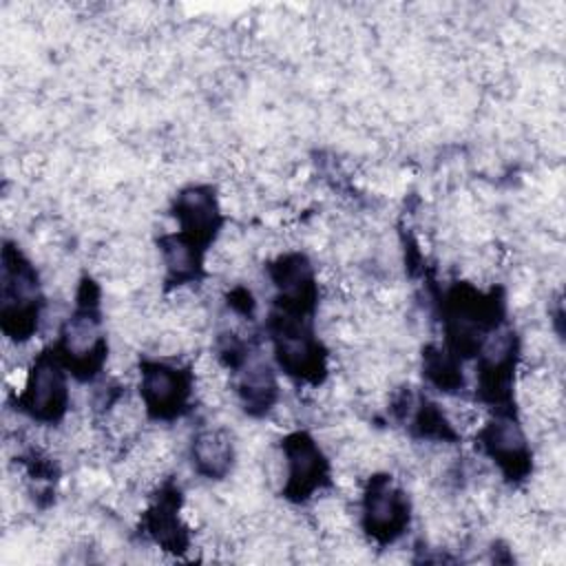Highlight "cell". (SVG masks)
Here are the masks:
<instances>
[{
	"label": "cell",
	"instance_id": "2",
	"mask_svg": "<svg viewBox=\"0 0 566 566\" xmlns=\"http://www.w3.org/2000/svg\"><path fill=\"white\" fill-rule=\"evenodd\" d=\"M24 409L40 420H55L66 409V382L60 363L51 356H40L29 374L24 389Z\"/></svg>",
	"mask_w": 566,
	"mask_h": 566
},
{
	"label": "cell",
	"instance_id": "3",
	"mask_svg": "<svg viewBox=\"0 0 566 566\" xmlns=\"http://www.w3.org/2000/svg\"><path fill=\"white\" fill-rule=\"evenodd\" d=\"M283 458L287 464V475L283 478L285 489L296 497L312 493L321 484V478L325 475V460L307 436H292L283 449Z\"/></svg>",
	"mask_w": 566,
	"mask_h": 566
},
{
	"label": "cell",
	"instance_id": "6",
	"mask_svg": "<svg viewBox=\"0 0 566 566\" xmlns=\"http://www.w3.org/2000/svg\"><path fill=\"white\" fill-rule=\"evenodd\" d=\"M175 214L181 219L184 230L197 234L199 239L210 237V232H214L212 228L217 226V203L208 188L184 190L177 201Z\"/></svg>",
	"mask_w": 566,
	"mask_h": 566
},
{
	"label": "cell",
	"instance_id": "1",
	"mask_svg": "<svg viewBox=\"0 0 566 566\" xmlns=\"http://www.w3.org/2000/svg\"><path fill=\"white\" fill-rule=\"evenodd\" d=\"M365 528L380 542H394L409 522V504L405 493L389 478H374L365 491L363 506Z\"/></svg>",
	"mask_w": 566,
	"mask_h": 566
},
{
	"label": "cell",
	"instance_id": "5",
	"mask_svg": "<svg viewBox=\"0 0 566 566\" xmlns=\"http://www.w3.org/2000/svg\"><path fill=\"white\" fill-rule=\"evenodd\" d=\"M192 458L206 478H223L234 458L232 438L223 429H203L192 442Z\"/></svg>",
	"mask_w": 566,
	"mask_h": 566
},
{
	"label": "cell",
	"instance_id": "4",
	"mask_svg": "<svg viewBox=\"0 0 566 566\" xmlns=\"http://www.w3.org/2000/svg\"><path fill=\"white\" fill-rule=\"evenodd\" d=\"M188 385L179 369L166 365H146L142 374V398L146 409L155 416H170L184 402Z\"/></svg>",
	"mask_w": 566,
	"mask_h": 566
}]
</instances>
